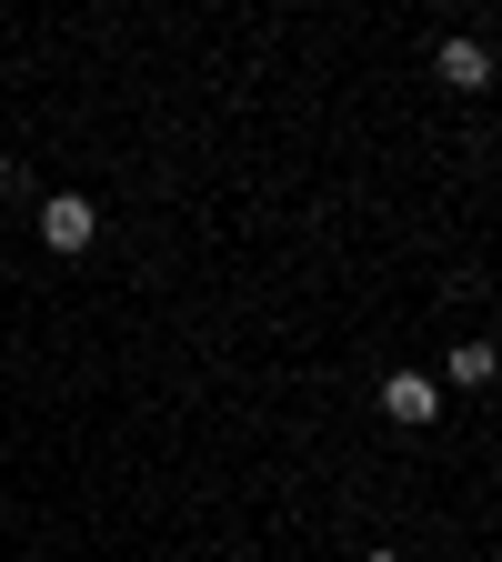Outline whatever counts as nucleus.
I'll list each match as a JSON object with an SVG mask.
<instances>
[{"label": "nucleus", "mask_w": 502, "mask_h": 562, "mask_svg": "<svg viewBox=\"0 0 502 562\" xmlns=\"http://www.w3.org/2000/svg\"><path fill=\"white\" fill-rule=\"evenodd\" d=\"M433 70H443L453 91H482V81H492V60H482V41H462V31H453V41L433 50Z\"/></svg>", "instance_id": "obj_3"}, {"label": "nucleus", "mask_w": 502, "mask_h": 562, "mask_svg": "<svg viewBox=\"0 0 502 562\" xmlns=\"http://www.w3.org/2000/svg\"><path fill=\"white\" fill-rule=\"evenodd\" d=\"M443 372H453V392H482V382L502 372V351H492V341H453V362H443Z\"/></svg>", "instance_id": "obj_4"}, {"label": "nucleus", "mask_w": 502, "mask_h": 562, "mask_svg": "<svg viewBox=\"0 0 502 562\" xmlns=\"http://www.w3.org/2000/svg\"><path fill=\"white\" fill-rule=\"evenodd\" d=\"M362 562H402V552H362Z\"/></svg>", "instance_id": "obj_5"}, {"label": "nucleus", "mask_w": 502, "mask_h": 562, "mask_svg": "<svg viewBox=\"0 0 502 562\" xmlns=\"http://www.w3.org/2000/svg\"><path fill=\"white\" fill-rule=\"evenodd\" d=\"M382 412L402 422V432H422V422H443V382H422V372H392V382H382Z\"/></svg>", "instance_id": "obj_2"}, {"label": "nucleus", "mask_w": 502, "mask_h": 562, "mask_svg": "<svg viewBox=\"0 0 502 562\" xmlns=\"http://www.w3.org/2000/svg\"><path fill=\"white\" fill-rule=\"evenodd\" d=\"M91 232H101V222H91L81 191H51V201H41V241H51V251H91Z\"/></svg>", "instance_id": "obj_1"}]
</instances>
